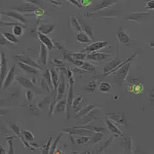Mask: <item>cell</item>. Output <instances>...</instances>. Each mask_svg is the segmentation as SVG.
<instances>
[{"instance_id": "obj_46", "label": "cell", "mask_w": 154, "mask_h": 154, "mask_svg": "<svg viewBox=\"0 0 154 154\" xmlns=\"http://www.w3.org/2000/svg\"><path fill=\"white\" fill-rule=\"evenodd\" d=\"M89 139L90 138H89V137H80V138L77 139L76 143L79 144H84V143H86V142H88V141H89Z\"/></svg>"}, {"instance_id": "obj_41", "label": "cell", "mask_w": 154, "mask_h": 154, "mask_svg": "<svg viewBox=\"0 0 154 154\" xmlns=\"http://www.w3.org/2000/svg\"><path fill=\"white\" fill-rule=\"evenodd\" d=\"M52 140H53V138L51 137V138L49 140V141H48L47 143H46V145H45V146L43 147V149H42V154H49V150H50V146H51Z\"/></svg>"}, {"instance_id": "obj_12", "label": "cell", "mask_w": 154, "mask_h": 154, "mask_svg": "<svg viewBox=\"0 0 154 154\" xmlns=\"http://www.w3.org/2000/svg\"><path fill=\"white\" fill-rule=\"evenodd\" d=\"M0 14L12 18V19H16L17 21L20 22V23H23V24H25L26 23H27L26 19L20 12H17V11L11 10L9 11V12H0Z\"/></svg>"}, {"instance_id": "obj_31", "label": "cell", "mask_w": 154, "mask_h": 154, "mask_svg": "<svg viewBox=\"0 0 154 154\" xmlns=\"http://www.w3.org/2000/svg\"><path fill=\"white\" fill-rule=\"evenodd\" d=\"M81 68L82 69H84L85 71L86 72H96V68H95V66L91 64L89 62H84L83 63V65L82 66Z\"/></svg>"}, {"instance_id": "obj_38", "label": "cell", "mask_w": 154, "mask_h": 154, "mask_svg": "<svg viewBox=\"0 0 154 154\" xmlns=\"http://www.w3.org/2000/svg\"><path fill=\"white\" fill-rule=\"evenodd\" d=\"M82 30H83V32H86V33L87 34V35L92 38V39L94 38V36H93V30H92V29L90 28V27L87 26H82Z\"/></svg>"}, {"instance_id": "obj_40", "label": "cell", "mask_w": 154, "mask_h": 154, "mask_svg": "<svg viewBox=\"0 0 154 154\" xmlns=\"http://www.w3.org/2000/svg\"><path fill=\"white\" fill-rule=\"evenodd\" d=\"M26 2H29V3L33 4V5H37L38 7L42 8L43 7V2L42 0H25Z\"/></svg>"}, {"instance_id": "obj_11", "label": "cell", "mask_w": 154, "mask_h": 154, "mask_svg": "<svg viewBox=\"0 0 154 154\" xmlns=\"http://www.w3.org/2000/svg\"><path fill=\"white\" fill-rule=\"evenodd\" d=\"M37 36H38L41 43L45 45L46 48L49 49V51H53V49H56V46H55L53 41L47 35H44V34L41 33L39 32H37Z\"/></svg>"}, {"instance_id": "obj_10", "label": "cell", "mask_w": 154, "mask_h": 154, "mask_svg": "<svg viewBox=\"0 0 154 154\" xmlns=\"http://www.w3.org/2000/svg\"><path fill=\"white\" fill-rule=\"evenodd\" d=\"M107 117L109 119L112 120V122L121 125H126V119L125 117V116L123 113L121 112H109L107 114Z\"/></svg>"}, {"instance_id": "obj_34", "label": "cell", "mask_w": 154, "mask_h": 154, "mask_svg": "<svg viewBox=\"0 0 154 154\" xmlns=\"http://www.w3.org/2000/svg\"><path fill=\"white\" fill-rule=\"evenodd\" d=\"M82 99H83V96H79L78 97H77V98H75V99L74 98L73 102H72V108L75 109V110L77 108H78V107H79V106L80 105Z\"/></svg>"}, {"instance_id": "obj_29", "label": "cell", "mask_w": 154, "mask_h": 154, "mask_svg": "<svg viewBox=\"0 0 154 154\" xmlns=\"http://www.w3.org/2000/svg\"><path fill=\"white\" fill-rule=\"evenodd\" d=\"M2 35L6 38V40L8 42H12L13 44H17L19 42V39H18L17 36H16L13 33H11V32H4Z\"/></svg>"}, {"instance_id": "obj_7", "label": "cell", "mask_w": 154, "mask_h": 154, "mask_svg": "<svg viewBox=\"0 0 154 154\" xmlns=\"http://www.w3.org/2000/svg\"><path fill=\"white\" fill-rule=\"evenodd\" d=\"M112 57V55L106 53H99V52H93V53H87L86 60H92L94 62H103L106 60H108Z\"/></svg>"}, {"instance_id": "obj_21", "label": "cell", "mask_w": 154, "mask_h": 154, "mask_svg": "<svg viewBox=\"0 0 154 154\" xmlns=\"http://www.w3.org/2000/svg\"><path fill=\"white\" fill-rule=\"evenodd\" d=\"M19 67H20L26 73L30 74V75H35V74L38 73V71H39L38 69L31 66L26 65V64L21 63V62H19Z\"/></svg>"}, {"instance_id": "obj_50", "label": "cell", "mask_w": 154, "mask_h": 154, "mask_svg": "<svg viewBox=\"0 0 154 154\" xmlns=\"http://www.w3.org/2000/svg\"><path fill=\"white\" fill-rule=\"evenodd\" d=\"M79 2L82 6H88L92 3V0H81Z\"/></svg>"}, {"instance_id": "obj_51", "label": "cell", "mask_w": 154, "mask_h": 154, "mask_svg": "<svg viewBox=\"0 0 154 154\" xmlns=\"http://www.w3.org/2000/svg\"><path fill=\"white\" fill-rule=\"evenodd\" d=\"M8 41L6 40V38L3 36V35L0 34V45H5L7 43Z\"/></svg>"}, {"instance_id": "obj_47", "label": "cell", "mask_w": 154, "mask_h": 154, "mask_svg": "<svg viewBox=\"0 0 154 154\" xmlns=\"http://www.w3.org/2000/svg\"><path fill=\"white\" fill-rule=\"evenodd\" d=\"M146 9H150V10H153L154 9V0H150L146 3Z\"/></svg>"}, {"instance_id": "obj_33", "label": "cell", "mask_w": 154, "mask_h": 154, "mask_svg": "<svg viewBox=\"0 0 154 154\" xmlns=\"http://www.w3.org/2000/svg\"><path fill=\"white\" fill-rule=\"evenodd\" d=\"M22 136L24 138V140H26V141H32V140H34V137L32 133L31 132L28 131V130H23L21 132Z\"/></svg>"}, {"instance_id": "obj_27", "label": "cell", "mask_w": 154, "mask_h": 154, "mask_svg": "<svg viewBox=\"0 0 154 154\" xmlns=\"http://www.w3.org/2000/svg\"><path fill=\"white\" fill-rule=\"evenodd\" d=\"M128 91L133 92L136 94H140L143 90V86L141 83H132L128 86Z\"/></svg>"}, {"instance_id": "obj_9", "label": "cell", "mask_w": 154, "mask_h": 154, "mask_svg": "<svg viewBox=\"0 0 154 154\" xmlns=\"http://www.w3.org/2000/svg\"><path fill=\"white\" fill-rule=\"evenodd\" d=\"M15 58H16V60L19 62H21V63H25V64H26V65L31 66L32 67H35V68L38 69V70H42V67L38 65L36 62L34 61L32 58L29 57V56H24V55L16 54V56H15Z\"/></svg>"}, {"instance_id": "obj_48", "label": "cell", "mask_w": 154, "mask_h": 154, "mask_svg": "<svg viewBox=\"0 0 154 154\" xmlns=\"http://www.w3.org/2000/svg\"><path fill=\"white\" fill-rule=\"evenodd\" d=\"M69 2H70L71 4H72V5H75L76 7H78L79 9H81V8L82 7V5H81L80 2L78 1V0H67Z\"/></svg>"}, {"instance_id": "obj_22", "label": "cell", "mask_w": 154, "mask_h": 154, "mask_svg": "<svg viewBox=\"0 0 154 154\" xmlns=\"http://www.w3.org/2000/svg\"><path fill=\"white\" fill-rule=\"evenodd\" d=\"M117 38L120 43L126 44L129 43L130 41V37L127 35V33L121 27L117 32Z\"/></svg>"}, {"instance_id": "obj_17", "label": "cell", "mask_w": 154, "mask_h": 154, "mask_svg": "<svg viewBox=\"0 0 154 154\" xmlns=\"http://www.w3.org/2000/svg\"><path fill=\"white\" fill-rule=\"evenodd\" d=\"M120 0H103L101 3L96 5L94 8H93V12H97V11L103 10V9H107L111 5H114L117 2H119Z\"/></svg>"}, {"instance_id": "obj_28", "label": "cell", "mask_w": 154, "mask_h": 154, "mask_svg": "<svg viewBox=\"0 0 154 154\" xmlns=\"http://www.w3.org/2000/svg\"><path fill=\"white\" fill-rule=\"evenodd\" d=\"M43 79H45V81L46 82V83L48 84V86H49V88L51 89V90L53 91L54 90V86H53V82H52V76H51V72L50 69L48 68H46L44 71L43 73Z\"/></svg>"}, {"instance_id": "obj_57", "label": "cell", "mask_w": 154, "mask_h": 154, "mask_svg": "<svg viewBox=\"0 0 154 154\" xmlns=\"http://www.w3.org/2000/svg\"><path fill=\"white\" fill-rule=\"evenodd\" d=\"M81 154H90V152H82V153Z\"/></svg>"}, {"instance_id": "obj_44", "label": "cell", "mask_w": 154, "mask_h": 154, "mask_svg": "<svg viewBox=\"0 0 154 154\" xmlns=\"http://www.w3.org/2000/svg\"><path fill=\"white\" fill-rule=\"evenodd\" d=\"M54 42V45L55 46H56V49H57L58 50H60L61 53H63V54H65V53H68V51H67L65 48L63 47L61 44L56 42Z\"/></svg>"}, {"instance_id": "obj_36", "label": "cell", "mask_w": 154, "mask_h": 154, "mask_svg": "<svg viewBox=\"0 0 154 154\" xmlns=\"http://www.w3.org/2000/svg\"><path fill=\"white\" fill-rule=\"evenodd\" d=\"M13 137H9L7 138L8 143H9V150L8 154H15V150H14V147H13Z\"/></svg>"}, {"instance_id": "obj_14", "label": "cell", "mask_w": 154, "mask_h": 154, "mask_svg": "<svg viewBox=\"0 0 154 154\" xmlns=\"http://www.w3.org/2000/svg\"><path fill=\"white\" fill-rule=\"evenodd\" d=\"M38 6L33 4L29 3L27 2L26 4H24V5L19 6V7L15 8L14 10L17 11L19 12H25V13H30V12H34L37 9H38Z\"/></svg>"}, {"instance_id": "obj_42", "label": "cell", "mask_w": 154, "mask_h": 154, "mask_svg": "<svg viewBox=\"0 0 154 154\" xmlns=\"http://www.w3.org/2000/svg\"><path fill=\"white\" fill-rule=\"evenodd\" d=\"M26 100L29 102H31L34 99V93L32 90L31 89H27L26 91Z\"/></svg>"}, {"instance_id": "obj_37", "label": "cell", "mask_w": 154, "mask_h": 154, "mask_svg": "<svg viewBox=\"0 0 154 154\" xmlns=\"http://www.w3.org/2000/svg\"><path fill=\"white\" fill-rule=\"evenodd\" d=\"M103 133H100V132L96 133V135H95L94 137H93V139L91 140L92 143H93V144H95V143H96L100 142V140H102V138H103Z\"/></svg>"}, {"instance_id": "obj_53", "label": "cell", "mask_w": 154, "mask_h": 154, "mask_svg": "<svg viewBox=\"0 0 154 154\" xmlns=\"http://www.w3.org/2000/svg\"><path fill=\"white\" fill-rule=\"evenodd\" d=\"M149 100L154 103V89L149 93Z\"/></svg>"}, {"instance_id": "obj_4", "label": "cell", "mask_w": 154, "mask_h": 154, "mask_svg": "<svg viewBox=\"0 0 154 154\" xmlns=\"http://www.w3.org/2000/svg\"><path fill=\"white\" fill-rule=\"evenodd\" d=\"M66 74L60 72V80L56 89V100L57 101L62 100L65 96V93L66 92Z\"/></svg>"}, {"instance_id": "obj_3", "label": "cell", "mask_w": 154, "mask_h": 154, "mask_svg": "<svg viewBox=\"0 0 154 154\" xmlns=\"http://www.w3.org/2000/svg\"><path fill=\"white\" fill-rule=\"evenodd\" d=\"M74 80L73 76L69 78V86H68V94H67V107H66V115L67 118L69 117V108L72 106V102L74 100Z\"/></svg>"}, {"instance_id": "obj_32", "label": "cell", "mask_w": 154, "mask_h": 154, "mask_svg": "<svg viewBox=\"0 0 154 154\" xmlns=\"http://www.w3.org/2000/svg\"><path fill=\"white\" fill-rule=\"evenodd\" d=\"M71 56L73 58L74 60H82V61H84L85 60H86L87 58V53H71Z\"/></svg>"}, {"instance_id": "obj_15", "label": "cell", "mask_w": 154, "mask_h": 154, "mask_svg": "<svg viewBox=\"0 0 154 154\" xmlns=\"http://www.w3.org/2000/svg\"><path fill=\"white\" fill-rule=\"evenodd\" d=\"M66 107L67 97L66 96H64L62 100L57 101L56 106H55L53 113H61V112H66Z\"/></svg>"}, {"instance_id": "obj_18", "label": "cell", "mask_w": 154, "mask_h": 154, "mask_svg": "<svg viewBox=\"0 0 154 154\" xmlns=\"http://www.w3.org/2000/svg\"><path fill=\"white\" fill-rule=\"evenodd\" d=\"M106 123L107 125V127H108L109 130L112 133H113L114 135L116 136H117V137H119V136H123V133L119 130V128L117 126H116L115 124L113 123L112 120L109 119L108 117L106 118Z\"/></svg>"}, {"instance_id": "obj_2", "label": "cell", "mask_w": 154, "mask_h": 154, "mask_svg": "<svg viewBox=\"0 0 154 154\" xmlns=\"http://www.w3.org/2000/svg\"><path fill=\"white\" fill-rule=\"evenodd\" d=\"M0 58H1V64H0V89H2L3 86V82L5 77L9 72L8 69V61L6 60V56L5 53H0Z\"/></svg>"}, {"instance_id": "obj_1", "label": "cell", "mask_w": 154, "mask_h": 154, "mask_svg": "<svg viewBox=\"0 0 154 154\" xmlns=\"http://www.w3.org/2000/svg\"><path fill=\"white\" fill-rule=\"evenodd\" d=\"M131 61H129L128 63H126V64L121 66L119 69L115 72L116 78H115V82L117 83L118 86H123V82H124L125 79H126L127 77L128 73H129V70L130 69V65H131Z\"/></svg>"}, {"instance_id": "obj_23", "label": "cell", "mask_w": 154, "mask_h": 154, "mask_svg": "<svg viewBox=\"0 0 154 154\" xmlns=\"http://www.w3.org/2000/svg\"><path fill=\"white\" fill-rule=\"evenodd\" d=\"M57 69H51V76H52V82H53V86H54V90H56L59 85V82L60 80V74L58 72Z\"/></svg>"}, {"instance_id": "obj_26", "label": "cell", "mask_w": 154, "mask_h": 154, "mask_svg": "<svg viewBox=\"0 0 154 154\" xmlns=\"http://www.w3.org/2000/svg\"><path fill=\"white\" fill-rule=\"evenodd\" d=\"M26 28V25H23V23L16 24L12 26V33L16 36H21L24 32V29Z\"/></svg>"}, {"instance_id": "obj_58", "label": "cell", "mask_w": 154, "mask_h": 154, "mask_svg": "<svg viewBox=\"0 0 154 154\" xmlns=\"http://www.w3.org/2000/svg\"><path fill=\"white\" fill-rule=\"evenodd\" d=\"M0 64H1V58H0Z\"/></svg>"}, {"instance_id": "obj_6", "label": "cell", "mask_w": 154, "mask_h": 154, "mask_svg": "<svg viewBox=\"0 0 154 154\" xmlns=\"http://www.w3.org/2000/svg\"><path fill=\"white\" fill-rule=\"evenodd\" d=\"M107 45H108V42H107V41H97V42H93L92 44H90V45H89L88 46H86V47L82 50V52L86 53L97 52V51L105 48Z\"/></svg>"}, {"instance_id": "obj_35", "label": "cell", "mask_w": 154, "mask_h": 154, "mask_svg": "<svg viewBox=\"0 0 154 154\" xmlns=\"http://www.w3.org/2000/svg\"><path fill=\"white\" fill-rule=\"evenodd\" d=\"M97 87V82L96 81H92V82H89L87 84V89L88 92L89 93H94L95 89Z\"/></svg>"}, {"instance_id": "obj_8", "label": "cell", "mask_w": 154, "mask_h": 154, "mask_svg": "<svg viewBox=\"0 0 154 154\" xmlns=\"http://www.w3.org/2000/svg\"><path fill=\"white\" fill-rule=\"evenodd\" d=\"M15 79H16V66L12 65V66L9 69L7 75L5 77V80H4L2 89H6L10 87Z\"/></svg>"}, {"instance_id": "obj_43", "label": "cell", "mask_w": 154, "mask_h": 154, "mask_svg": "<svg viewBox=\"0 0 154 154\" xmlns=\"http://www.w3.org/2000/svg\"><path fill=\"white\" fill-rule=\"evenodd\" d=\"M52 63H53V65H54L55 66L57 67V68H62V67H65V64H64V63H63L62 60H58V59H54V60L52 61Z\"/></svg>"}, {"instance_id": "obj_39", "label": "cell", "mask_w": 154, "mask_h": 154, "mask_svg": "<svg viewBox=\"0 0 154 154\" xmlns=\"http://www.w3.org/2000/svg\"><path fill=\"white\" fill-rule=\"evenodd\" d=\"M10 126L11 128H12V130L14 131V133H16V135H17L18 137H19V138H21L22 137V133H20V131H19V128L17 126H16L15 123H12V122H10Z\"/></svg>"}, {"instance_id": "obj_24", "label": "cell", "mask_w": 154, "mask_h": 154, "mask_svg": "<svg viewBox=\"0 0 154 154\" xmlns=\"http://www.w3.org/2000/svg\"><path fill=\"white\" fill-rule=\"evenodd\" d=\"M76 40L82 44H89V42H91L93 39H92L86 32H78L76 35Z\"/></svg>"}, {"instance_id": "obj_52", "label": "cell", "mask_w": 154, "mask_h": 154, "mask_svg": "<svg viewBox=\"0 0 154 154\" xmlns=\"http://www.w3.org/2000/svg\"><path fill=\"white\" fill-rule=\"evenodd\" d=\"M46 1H48V2H51L52 4H53V5H57V6H61L62 4L60 2H57V1H56V0H46Z\"/></svg>"}, {"instance_id": "obj_55", "label": "cell", "mask_w": 154, "mask_h": 154, "mask_svg": "<svg viewBox=\"0 0 154 154\" xmlns=\"http://www.w3.org/2000/svg\"><path fill=\"white\" fill-rule=\"evenodd\" d=\"M149 46H150L151 48H154V41H152V42L149 43Z\"/></svg>"}, {"instance_id": "obj_20", "label": "cell", "mask_w": 154, "mask_h": 154, "mask_svg": "<svg viewBox=\"0 0 154 154\" xmlns=\"http://www.w3.org/2000/svg\"><path fill=\"white\" fill-rule=\"evenodd\" d=\"M96 108H101V106H94V105H89L85 106L84 108H82V109L79 111V112H77L76 115L75 116V117H78V118H82V117H85L88 113H89L90 111H92L93 109H95Z\"/></svg>"}, {"instance_id": "obj_13", "label": "cell", "mask_w": 154, "mask_h": 154, "mask_svg": "<svg viewBox=\"0 0 154 154\" xmlns=\"http://www.w3.org/2000/svg\"><path fill=\"white\" fill-rule=\"evenodd\" d=\"M49 58V49L45 45L41 43L40 50H39V61L43 66H46Z\"/></svg>"}, {"instance_id": "obj_54", "label": "cell", "mask_w": 154, "mask_h": 154, "mask_svg": "<svg viewBox=\"0 0 154 154\" xmlns=\"http://www.w3.org/2000/svg\"><path fill=\"white\" fill-rule=\"evenodd\" d=\"M0 154H6V150L5 149V148L0 146Z\"/></svg>"}, {"instance_id": "obj_30", "label": "cell", "mask_w": 154, "mask_h": 154, "mask_svg": "<svg viewBox=\"0 0 154 154\" xmlns=\"http://www.w3.org/2000/svg\"><path fill=\"white\" fill-rule=\"evenodd\" d=\"M111 88H112V86L109 82H103V81L100 82V86H99V89L102 93H108L111 89Z\"/></svg>"}, {"instance_id": "obj_49", "label": "cell", "mask_w": 154, "mask_h": 154, "mask_svg": "<svg viewBox=\"0 0 154 154\" xmlns=\"http://www.w3.org/2000/svg\"><path fill=\"white\" fill-rule=\"evenodd\" d=\"M34 13H35L37 16H42L44 15V13H45V11H44V9H42V8L38 7V9L34 12Z\"/></svg>"}, {"instance_id": "obj_5", "label": "cell", "mask_w": 154, "mask_h": 154, "mask_svg": "<svg viewBox=\"0 0 154 154\" xmlns=\"http://www.w3.org/2000/svg\"><path fill=\"white\" fill-rule=\"evenodd\" d=\"M16 80L19 82V84L21 85L23 88L26 89H31L32 91H35L37 94H41L38 91V89L35 86L34 83L32 82V81L30 80V79H27V78H25L23 76H19V75H16Z\"/></svg>"}, {"instance_id": "obj_16", "label": "cell", "mask_w": 154, "mask_h": 154, "mask_svg": "<svg viewBox=\"0 0 154 154\" xmlns=\"http://www.w3.org/2000/svg\"><path fill=\"white\" fill-rule=\"evenodd\" d=\"M150 12H133L130 13L127 16L128 21H133V22H140L142 21L143 19L146 16H149Z\"/></svg>"}, {"instance_id": "obj_19", "label": "cell", "mask_w": 154, "mask_h": 154, "mask_svg": "<svg viewBox=\"0 0 154 154\" xmlns=\"http://www.w3.org/2000/svg\"><path fill=\"white\" fill-rule=\"evenodd\" d=\"M55 29V25L54 24H42L40 26H38V32H41V33L44 34V35H49V34L52 33Z\"/></svg>"}, {"instance_id": "obj_45", "label": "cell", "mask_w": 154, "mask_h": 154, "mask_svg": "<svg viewBox=\"0 0 154 154\" xmlns=\"http://www.w3.org/2000/svg\"><path fill=\"white\" fill-rule=\"evenodd\" d=\"M21 23H12V22H9V23H5V22L0 21V27L2 26H13L16 24H19Z\"/></svg>"}, {"instance_id": "obj_56", "label": "cell", "mask_w": 154, "mask_h": 154, "mask_svg": "<svg viewBox=\"0 0 154 154\" xmlns=\"http://www.w3.org/2000/svg\"><path fill=\"white\" fill-rule=\"evenodd\" d=\"M3 130H0V134H2V135L5 134V133H4V132H3Z\"/></svg>"}, {"instance_id": "obj_25", "label": "cell", "mask_w": 154, "mask_h": 154, "mask_svg": "<svg viewBox=\"0 0 154 154\" xmlns=\"http://www.w3.org/2000/svg\"><path fill=\"white\" fill-rule=\"evenodd\" d=\"M70 27H71V29H72L74 31L78 32H82V30L80 23H79V21L78 20V19L74 16H71V19H70Z\"/></svg>"}]
</instances>
